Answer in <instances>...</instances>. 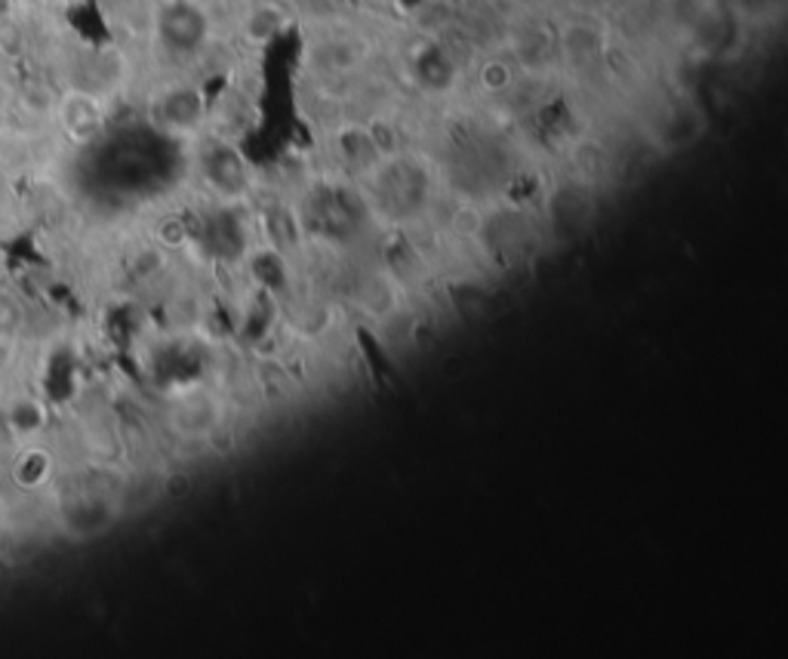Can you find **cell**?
Returning a JSON list of instances; mask_svg holds the SVG:
<instances>
[{
	"mask_svg": "<svg viewBox=\"0 0 788 659\" xmlns=\"http://www.w3.org/2000/svg\"><path fill=\"white\" fill-rule=\"evenodd\" d=\"M480 83L487 86V90H506L511 83V68L506 62H487V66L480 68Z\"/></svg>",
	"mask_w": 788,
	"mask_h": 659,
	"instance_id": "cell-2",
	"label": "cell"
},
{
	"mask_svg": "<svg viewBox=\"0 0 788 659\" xmlns=\"http://www.w3.org/2000/svg\"><path fill=\"white\" fill-rule=\"evenodd\" d=\"M450 229L462 234V238H477L480 229H484V216L477 213V210H468V207H462L460 213L450 219Z\"/></svg>",
	"mask_w": 788,
	"mask_h": 659,
	"instance_id": "cell-1",
	"label": "cell"
}]
</instances>
